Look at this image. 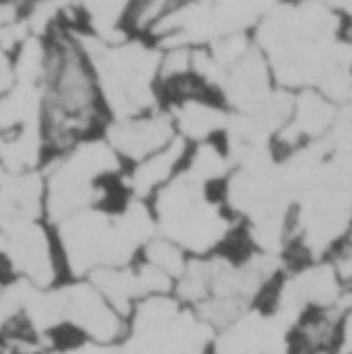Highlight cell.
Instances as JSON below:
<instances>
[{
	"label": "cell",
	"mask_w": 352,
	"mask_h": 354,
	"mask_svg": "<svg viewBox=\"0 0 352 354\" xmlns=\"http://www.w3.org/2000/svg\"><path fill=\"white\" fill-rule=\"evenodd\" d=\"M46 56L39 83V131L48 158L104 133L110 116L98 75L75 27L60 23L44 35Z\"/></svg>",
	"instance_id": "cell-1"
},
{
	"label": "cell",
	"mask_w": 352,
	"mask_h": 354,
	"mask_svg": "<svg viewBox=\"0 0 352 354\" xmlns=\"http://www.w3.org/2000/svg\"><path fill=\"white\" fill-rule=\"evenodd\" d=\"M149 209L158 234L174 243L189 257H207L243 243L234 214L222 193L178 174L151 201Z\"/></svg>",
	"instance_id": "cell-2"
},
{
	"label": "cell",
	"mask_w": 352,
	"mask_h": 354,
	"mask_svg": "<svg viewBox=\"0 0 352 354\" xmlns=\"http://www.w3.org/2000/svg\"><path fill=\"white\" fill-rule=\"evenodd\" d=\"M44 183V222L56 226L77 214L110 207L122 199L124 164L100 135L73 149L48 158Z\"/></svg>",
	"instance_id": "cell-3"
},
{
	"label": "cell",
	"mask_w": 352,
	"mask_h": 354,
	"mask_svg": "<svg viewBox=\"0 0 352 354\" xmlns=\"http://www.w3.org/2000/svg\"><path fill=\"white\" fill-rule=\"evenodd\" d=\"M87 37V35H85ZM93 46L83 48L98 75L102 102L110 120L143 114L162 106L158 85L160 50L145 39L129 37L114 46H104L87 37Z\"/></svg>",
	"instance_id": "cell-4"
},
{
	"label": "cell",
	"mask_w": 352,
	"mask_h": 354,
	"mask_svg": "<svg viewBox=\"0 0 352 354\" xmlns=\"http://www.w3.org/2000/svg\"><path fill=\"white\" fill-rule=\"evenodd\" d=\"M52 303L58 328L71 338L98 346L122 344L129 332V322L122 317L89 280H64L52 288Z\"/></svg>",
	"instance_id": "cell-5"
},
{
	"label": "cell",
	"mask_w": 352,
	"mask_h": 354,
	"mask_svg": "<svg viewBox=\"0 0 352 354\" xmlns=\"http://www.w3.org/2000/svg\"><path fill=\"white\" fill-rule=\"evenodd\" d=\"M102 137L124 166H131L176 139V131L168 112L160 106L156 110L108 120Z\"/></svg>",
	"instance_id": "cell-6"
},
{
	"label": "cell",
	"mask_w": 352,
	"mask_h": 354,
	"mask_svg": "<svg viewBox=\"0 0 352 354\" xmlns=\"http://www.w3.org/2000/svg\"><path fill=\"white\" fill-rule=\"evenodd\" d=\"M187 153H189V145L176 137L156 153L131 166H124L118 183L122 197L149 203L164 187H168L183 172Z\"/></svg>",
	"instance_id": "cell-7"
},
{
	"label": "cell",
	"mask_w": 352,
	"mask_h": 354,
	"mask_svg": "<svg viewBox=\"0 0 352 354\" xmlns=\"http://www.w3.org/2000/svg\"><path fill=\"white\" fill-rule=\"evenodd\" d=\"M334 120V102L324 93L313 89L293 93V106L286 122L276 133V143L280 149L295 153L297 149L309 147L324 137L332 129Z\"/></svg>",
	"instance_id": "cell-8"
},
{
	"label": "cell",
	"mask_w": 352,
	"mask_h": 354,
	"mask_svg": "<svg viewBox=\"0 0 352 354\" xmlns=\"http://www.w3.org/2000/svg\"><path fill=\"white\" fill-rule=\"evenodd\" d=\"M352 305L303 313L288 336V354H340L344 317Z\"/></svg>",
	"instance_id": "cell-9"
}]
</instances>
